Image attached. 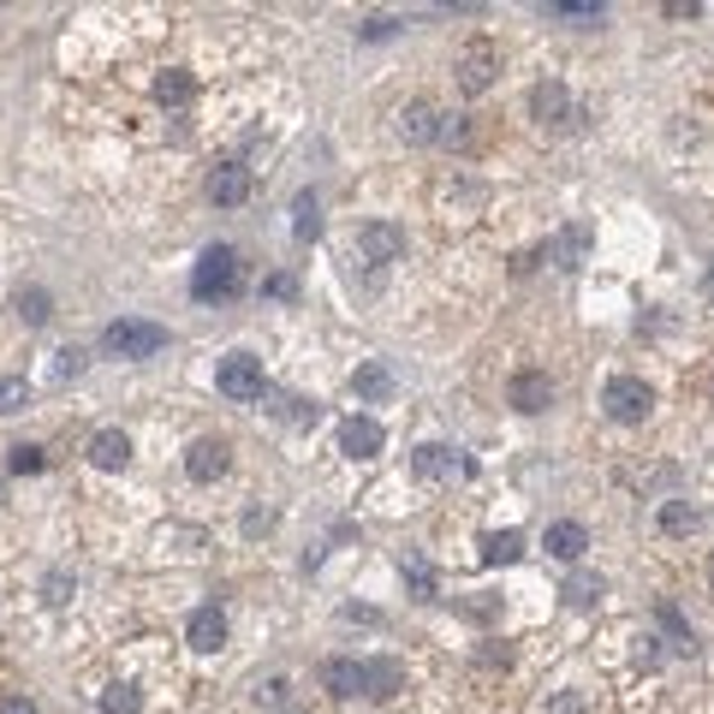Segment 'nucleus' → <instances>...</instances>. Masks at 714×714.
Returning a JSON list of instances; mask_svg holds the SVG:
<instances>
[{"label":"nucleus","instance_id":"f257e3e1","mask_svg":"<svg viewBox=\"0 0 714 714\" xmlns=\"http://www.w3.org/2000/svg\"><path fill=\"white\" fill-rule=\"evenodd\" d=\"M239 293H244V256L232 251V244H209V251L197 256V268H191V298L227 304Z\"/></svg>","mask_w":714,"mask_h":714},{"label":"nucleus","instance_id":"f03ea898","mask_svg":"<svg viewBox=\"0 0 714 714\" xmlns=\"http://www.w3.org/2000/svg\"><path fill=\"white\" fill-rule=\"evenodd\" d=\"M162 345H167V328L138 322V316H120V322L101 333V352H113V358H155Z\"/></svg>","mask_w":714,"mask_h":714},{"label":"nucleus","instance_id":"7ed1b4c3","mask_svg":"<svg viewBox=\"0 0 714 714\" xmlns=\"http://www.w3.org/2000/svg\"><path fill=\"white\" fill-rule=\"evenodd\" d=\"M602 411L614 422H644L655 411V387L644 375H614V382L602 387Z\"/></svg>","mask_w":714,"mask_h":714},{"label":"nucleus","instance_id":"20e7f679","mask_svg":"<svg viewBox=\"0 0 714 714\" xmlns=\"http://www.w3.org/2000/svg\"><path fill=\"white\" fill-rule=\"evenodd\" d=\"M215 387H221L227 399H239V405L262 399V393H268V375H262V358H251V352H232V358H221V370H215Z\"/></svg>","mask_w":714,"mask_h":714},{"label":"nucleus","instance_id":"39448f33","mask_svg":"<svg viewBox=\"0 0 714 714\" xmlns=\"http://www.w3.org/2000/svg\"><path fill=\"white\" fill-rule=\"evenodd\" d=\"M453 72H459V90H464V96H483L488 84H494V72H501V48H494V42H483V36L464 42Z\"/></svg>","mask_w":714,"mask_h":714},{"label":"nucleus","instance_id":"423d86ee","mask_svg":"<svg viewBox=\"0 0 714 714\" xmlns=\"http://www.w3.org/2000/svg\"><path fill=\"white\" fill-rule=\"evenodd\" d=\"M411 471L422 476V483H459L471 464H464V453H453V447H441V441H422L417 453H411Z\"/></svg>","mask_w":714,"mask_h":714},{"label":"nucleus","instance_id":"0eeeda50","mask_svg":"<svg viewBox=\"0 0 714 714\" xmlns=\"http://www.w3.org/2000/svg\"><path fill=\"white\" fill-rule=\"evenodd\" d=\"M358 251H363V262H399V256H405V227H393V221H363V227H358Z\"/></svg>","mask_w":714,"mask_h":714},{"label":"nucleus","instance_id":"6e6552de","mask_svg":"<svg viewBox=\"0 0 714 714\" xmlns=\"http://www.w3.org/2000/svg\"><path fill=\"white\" fill-rule=\"evenodd\" d=\"M530 113H536L542 125H572V120H584V113L572 108V96H565V84H560V78L536 84V90H530Z\"/></svg>","mask_w":714,"mask_h":714},{"label":"nucleus","instance_id":"1a4fd4ad","mask_svg":"<svg viewBox=\"0 0 714 714\" xmlns=\"http://www.w3.org/2000/svg\"><path fill=\"white\" fill-rule=\"evenodd\" d=\"M382 441H387V435H382V422H375V417H345L340 422V453L345 459H375V453H382Z\"/></svg>","mask_w":714,"mask_h":714},{"label":"nucleus","instance_id":"9d476101","mask_svg":"<svg viewBox=\"0 0 714 714\" xmlns=\"http://www.w3.org/2000/svg\"><path fill=\"white\" fill-rule=\"evenodd\" d=\"M244 197H251V167H244V162H221V167L209 173V202L239 209Z\"/></svg>","mask_w":714,"mask_h":714},{"label":"nucleus","instance_id":"9b49d317","mask_svg":"<svg viewBox=\"0 0 714 714\" xmlns=\"http://www.w3.org/2000/svg\"><path fill=\"white\" fill-rule=\"evenodd\" d=\"M506 399H513L524 417H536V411H548V405H553V382L542 370H518L513 387H506Z\"/></svg>","mask_w":714,"mask_h":714},{"label":"nucleus","instance_id":"f8f14e48","mask_svg":"<svg viewBox=\"0 0 714 714\" xmlns=\"http://www.w3.org/2000/svg\"><path fill=\"white\" fill-rule=\"evenodd\" d=\"M441 125H447V113L435 108V101H411V108L399 113V138L405 143H441Z\"/></svg>","mask_w":714,"mask_h":714},{"label":"nucleus","instance_id":"ddd939ff","mask_svg":"<svg viewBox=\"0 0 714 714\" xmlns=\"http://www.w3.org/2000/svg\"><path fill=\"white\" fill-rule=\"evenodd\" d=\"M185 644H191L197 655L227 649V614H221V607H197L191 625H185Z\"/></svg>","mask_w":714,"mask_h":714},{"label":"nucleus","instance_id":"4468645a","mask_svg":"<svg viewBox=\"0 0 714 714\" xmlns=\"http://www.w3.org/2000/svg\"><path fill=\"white\" fill-rule=\"evenodd\" d=\"M90 464L96 471H125L131 464V435L125 429H96L90 435Z\"/></svg>","mask_w":714,"mask_h":714},{"label":"nucleus","instance_id":"2eb2a0df","mask_svg":"<svg viewBox=\"0 0 714 714\" xmlns=\"http://www.w3.org/2000/svg\"><path fill=\"white\" fill-rule=\"evenodd\" d=\"M221 471H227V441H191V453H185V476H191V483H215Z\"/></svg>","mask_w":714,"mask_h":714},{"label":"nucleus","instance_id":"dca6fc26","mask_svg":"<svg viewBox=\"0 0 714 714\" xmlns=\"http://www.w3.org/2000/svg\"><path fill=\"white\" fill-rule=\"evenodd\" d=\"M584 548H590V530L578 518L548 524V553H553V560H584Z\"/></svg>","mask_w":714,"mask_h":714},{"label":"nucleus","instance_id":"f3484780","mask_svg":"<svg viewBox=\"0 0 714 714\" xmlns=\"http://www.w3.org/2000/svg\"><path fill=\"white\" fill-rule=\"evenodd\" d=\"M352 393H358V399H370V405H387L393 399V370H387V363H358V375H352Z\"/></svg>","mask_w":714,"mask_h":714},{"label":"nucleus","instance_id":"a211bd4d","mask_svg":"<svg viewBox=\"0 0 714 714\" xmlns=\"http://www.w3.org/2000/svg\"><path fill=\"white\" fill-rule=\"evenodd\" d=\"M399 684H405V667L399 661H363V696H399Z\"/></svg>","mask_w":714,"mask_h":714},{"label":"nucleus","instance_id":"6ab92c4d","mask_svg":"<svg viewBox=\"0 0 714 714\" xmlns=\"http://www.w3.org/2000/svg\"><path fill=\"white\" fill-rule=\"evenodd\" d=\"M655 524H661L667 536H696V530H703V513H696L691 501H679V494H673V501H661V513H655Z\"/></svg>","mask_w":714,"mask_h":714},{"label":"nucleus","instance_id":"aec40b11","mask_svg":"<svg viewBox=\"0 0 714 714\" xmlns=\"http://www.w3.org/2000/svg\"><path fill=\"white\" fill-rule=\"evenodd\" d=\"M548 19H565V24H578V31H590V24H602L607 19V7L602 0H548Z\"/></svg>","mask_w":714,"mask_h":714},{"label":"nucleus","instance_id":"412c9836","mask_svg":"<svg viewBox=\"0 0 714 714\" xmlns=\"http://www.w3.org/2000/svg\"><path fill=\"white\" fill-rule=\"evenodd\" d=\"M322 684L333 696H363V661H340L333 655V661H322Z\"/></svg>","mask_w":714,"mask_h":714},{"label":"nucleus","instance_id":"4be33fe9","mask_svg":"<svg viewBox=\"0 0 714 714\" xmlns=\"http://www.w3.org/2000/svg\"><path fill=\"white\" fill-rule=\"evenodd\" d=\"M560 595H565V607H595L607 595V584H602V572H572L560 584Z\"/></svg>","mask_w":714,"mask_h":714},{"label":"nucleus","instance_id":"5701e85b","mask_svg":"<svg viewBox=\"0 0 714 714\" xmlns=\"http://www.w3.org/2000/svg\"><path fill=\"white\" fill-rule=\"evenodd\" d=\"M191 96H197V78H191V72L173 66V72H162V78H155V101H162V108H185Z\"/></svg>","mask_w":714,"mask_h":714},{"label":"nucleus","instance_id":"b1692460","mask_svg":"<svg viewBox=\"0 0 714 714\" xmlns=\"http://www.w3.org/2000/svg\"><path fill=\"white\" fill-rule=\"evenodd\" d=\"M524 560V536L518 530H488L483 536V565H513Z\"/></svg>","mask_w":714,"mask_h":714},{"label":"nucleus","instance_id":"393cba45","mask_svg":"<svg viewBox=\"0 0 714 714\" xmlns=\"http://www.w3.org/2000/svg\"><path fill=\"white\" fill-rule=\"evenodd\" d=\"M293 232H298V244H316V239H322V202H316L310 191L293 202Z\"/></svg>","mask_w":714,"mask_h":714},{"label":"nucleus","instance_id":"a878e982","mask_svg":"<svg viewBox=\"0 0 714 714\" xmlns=\"http://www.w3.org/2000/svg\"><path fill=\"white\" fill-rule=\"evenodd\" d=\"M655 625H661V631L673 637V649H679V655H696V631L679 619V607H673V602H661V607H655Z\"/></svg>","mask_w":714,"mask_h":714},{"label":"nucleus","instance_id":"bb28decb","mask_svg":"<svg viewBox=\"0 0 714 714\" xmlns=\"http://www.w3.org/2000/svg\"><path fill=\"white\" fill-rule=\"evenodd\" d=\"M12 310H19V322H31V328H42L54 316V298L42 293V286H24L19 298H12Z\"/></svg>","mask_w":714,"mask_h":714},{"label":"nucleus","instance_id":"cd10ccee","mask_svg":"<svg viewBox=\"0 0 714 714\" xmlns=\"http://www.w3.org/2000/svg\"><path fill=\"white\" fill-rule=\"evenodd\" d=\"M578 256H584V227H565L560 239L548 244V262H560V268H578Z\"/></svg>","mask_w":714,"mask_h":714},{"label":"nucleus","instance_id":"c85d7f7f","mask_svg":"<svg viewBox=\"0 0 714 714\" xmlns=\"http://www.w3.org/2000/svg\"><path fill=\"white\" fill-rule=\"evenodd\" d=\"M138 708H143L138 684H108L101 691V714H138Z\"/></svg>","mask_w":714,"mask_h":714},{"label":"nucleus","instance_id":"c756f323","mask_svg":"<svg viewBox=\"0 0 714 714\" xmlns=\"http://www.w3.org/2000/svg\"><path fill=\"white\" fill-rule=\"evenodd\" d=\"M24 405H31V382H24V375H0V417L24 411Z\"/></svg>","mask_w":714,"mask_h":714},{"label":"nucleus","instance_id":"7c9ffc66","mask_svg":"<svg viewBox=\"0 0 714 714\" xmlns=\"http://www.w3.org/2000/svg\"><path fill=\"white\" fill-rule=\"evenodd\" d=\"M7 464H12V471H19V476H36V471H42V447L19 441V447H12V453H7Z\"/></svg>","mask_w":714,"mask_h":714},{"label":"nucleus","instance_id":"2f4dec72","mask_svg":"<svg viewBox=\"0 0 714 714\" xmlns=\"http://www.w3.org/2000/svg\"><path fill=\"white\" fill-rule=\"evenodd\" d=\"M405 584H411L422 602H435V572H429L422 560H405Z\"/></svg>","mask_w":714,"mask_h":714},{"label":"nucleus","instance_id":"473e14b6","mask_svg":"<svg viewBox=\"0 0 714 714\" xmlns=\"http://www.w3.org/2000/svg\"><path fill=\"white\" fill-rule=\"evenodd\" d=\"M274 411L286 422H316V399H274Z\"/></svg>","mask_w":714,"mask_h":714},{"label":"nucleus","instance_id":"72a5a7b5","mask_svg":"<svg viewBox=\"0 0 714 714\" xmlns=\"http://www.w3.org/2000/svg\"><path fill=\"white\" fill-rule=\"evenodd\" d=\"M286 691H293L286 679H268V684H256V703L262 708H286Z\"/></svg>","mask_w":714,"mask_h":714},{"label":"nucleus","instance_id":"f704fd0d","mask_svg":"<svg viewBox=\"0 0 714 714\" xmlns=\"http://www.w3.org/2000/svg\"><path fill=\"white\" fill-rule=\"evenodd\" d=\"M78 370H84V352L78 345H61V352H54V375L66 382V375H78Z\"/></svg>","mask_w":714,"mask_h":714},{"label":"nucleus","instance_id":"c9c22d12","mask_svg":"<svg viewBox=\"0 0 714 714\" xmlns=\"http://www.w3.org/2000/svg\"><path fill=\"white\" fill-rule=\"evenodd\" d=\"M590 703H584V691H560V696H553V703H548V714H584Z\"/></svg>","mask_w":714,"mask_h":714},{"label":"nucleus","instance_id":"e433bc0d","mask_svg":"<svg viewBox=\"0 0 714 714\" xmlns=\"http://www.w3.org/2000/svg\"><path fill=\"white\" fill-rule=\"evenodd\" d=\"M262 293H268V298H298V281H293V274H268Z\"/></svg>","mask_w":714,"mask_h":714},{"label":"nucleus","instance_id":"4c0bfd02","mask_svg":"<svg viewBox=\"0 0 714 714\" xmlns=\"http://www.w3.org/2000/svg\"><path fill=\"white\" fill-rule=\"evenodd\" d=\"M393 31H399V19H387V12H375V19H370V24H363V31H358V36H370V42H382V36H393Z\"/></svg>","mask_w":714,"mask_h":714},{"label":"nucleus","instance_id":"58836bf2","mask_svg":"<svg viewBox=\"0 0 714 714\" xmlns=\"http://www.w3.org/2000/svg\"><path fill=\"white\" fill-rule=\"evenodd\" d=\"M494 607H501L494 595H476V602H459V614L464 619H494Z\"/></svg>","mask_w":714,"mask_h":714},{"label":"nucleus","instance_id":"ea45409f","mask_svg":"<svg viewBox=\"0 0 714 714\" xmlns=\"http://www.w3.org/2000/svg\"><path fill=\"white\" fill-rule=\"evenodd\" d=\"M262 530H274V513H244V536H262Z\"/></svg>","mask_w":714,"mask_h":714},{"label":"nucleus","instance_id":"a19ab883","mask_svg":"<svg viewBox=\"0 0 714 714\" xmlns=\"http://www.w3.org/2000/svg\"><path fill=\"white\" fill-rule=\"evenodd\" d=\"M42 590H48V602H54V607H61L72 584H66V572H54V578H48V584H42Z\"/></svg>","mask_w":714,"mask_h":714},{"label":"nucleus","instance_id":"79ce46f5","mask_svg":"<svg viewBox=\"0 0 714 714\" xmlns=\"http://www.w3.org/2000/svg\"><path fill=\"white\" fill-rule=\"evenodd\" d=\"M696 12H703L696 0H667V19H696Z\"/></svg>","mask_w":714,"mask_h":714},{"label":"nucleus","instance_id":"37998d69","mask_svg":"<svg viewBox=\"0 0 714 714\" xmlns=\"http://www.w3.org/2000/svg\"><path fill=\"white\" fill-rule=\"evenodd\" d=\"M0 714H42L31 696H7V703H0Z\"/></svg>","mask_w":714,"mask_h":714},{"label":"nucleus","instance_id":"c03bdc74","mask_svg":"<svg viewBox=\"0 0 714 714\" xmlns=\"http://www.w3.org/2000/svg\"><path fill=\"white\" fill-rule=\"evenodd\" d=\"M708 590H714V565H708Z\"/></svg>","mask_w":714,"mask_h":714}]
</instances>
